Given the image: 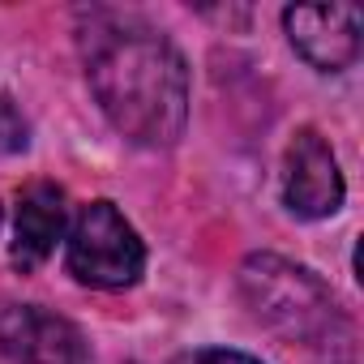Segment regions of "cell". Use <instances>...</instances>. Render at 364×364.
<instances>
[{
	"label": "cell",
	"mask_w": 364,
	"mask_h": 364,
	"mask_svg": "<svg viewBox=\"0 0 364 364\" xmlns=\"http://www.w3.org/2000/svg\"><path fill=\"white\" fill-rule=\"evenodd\" d=\"M69 223V206H65V189L52 180H35L18 193V219H14V266L18 270H35L52 257L56 240L65 236Z\"/></svg>",
	"instance_id": "obj_7"
},
{
	"label": "cell",
	"mask_w": 364,
	"mask_h": 364,
	"mask_svg": "<svg viewBox=\"0 0 364 364\" xmlns=\"http://www.w3.org/2000/svg\"><path fill=\"white\" fill-rule=\"evenodd\" d=\"M240 291L249 309L266 326H274L287 343L321 351L330 355V364H351L355 351L351 321L338 313L334 296L313 270L291 266L274 253H257L240 266Z\"/></svg>",
	"instance_id": "obj_2"
},
{
	"label": "cell",
	"mask_w": 364,
	"mask_h": 364,
	"mask_svg": "<svg viewBox=\"0 0 364 364\" xmlns=\"http://www.w3.org/2000/svg\"><path fill=\"white\" fill-rule=\"evenodd\" d=\"M0 215H5V210H0Z\"/></svg>",
	"instance_id": "obj_10"
},
{
	"label": "cell",
	"mask_w": 364,
	"mask_h": 364,
	"mask_svg": "<svg viewBox=\"0 0 364 364\" xmlns=\"http://www.w3.org/2000/svg\"><path fill=\"white\" fill-rule=\"evenodd\" d=\"M69 270L90 287H133L146 270V245L137 240L133 223L112 202H90L77 210L69 228Z\"/></svg>",
	"instance_id": "obj_3"
},
{
	"label": "cell",
	"mask_w": 364,
	"mask_h": 364,
	"mask_svg": "<svg viewBox=\"0 0 364 364\" xmlns=\"http://www.w3.org/2000/svg\"><path fill=\"white\" fill-rule=\"evenodd\" d=\"M26 146V120L9 99H0V150H22Z\"/></svg>",
	"instance_id": "obj_8"
},
{
	"label": "cell",
	"mask_w": 364,
	"mask_h": 364,
	"mask_svg": "<svg viewBox=\"0 0 364 364\" xmlns=\"http://www.w3.org/2000/svg\"><path fill=\"white\" fill-rule=\"evenodd\" d=\"M82 60L103 116L137 146H171L189 116V69L171 39L133 14H90Z\"/></svg>",
	"instance_id": "obj_1"
},
{
	"label": "cell",
	"mask_w": 364,
	"mask_h": 364,
	"mask_svg": "<svg viewBox=\"0 0 364 364\" xmlns=\"http://www.w3.org/2000/svg\"><path fill=\"white\" fill-rule=\"evenodd\" d=\"M291 48L321 73H338L360 56L364 14L355 5H296L283 14Z\"/></svg>",
	"instance_id": "obj_4"
},
{
	"label": "cell",
	"mask_w": 364,
	"mask_h": 364,
	"mask_svg": "<svg viewBox=\"0 0 364 364\" xmlns=\"http://www.w3.org/2000/svg\"><path fill=\"white\" fill-rule=\"evenodd\" d=\"M283 198L287 210L300 219H330L343 206V171L317 129H300L287 146Z\"/></svg>",
	"instance_id": "obj_5"
},
{
	"label": "cell",
	"mask_w": 364,
	"mask_h": 364,
	"mask_svg": "<svg viewBox=\"0 0 364 364\" xmlns=\"http://www.w3.org/2000/svg\"><path fill=\"white\" fill-rule=\"evenodd\" d=\"M185 364H262V360H253V355H245V351H232V347H202V351H193Z\"/></svg>",
	"instance_id": "obj_9"
},
{
	"label": "cell",
	"mask_w": 364,
	"mask_h": 364,
	"mask_svg": "<svg viewBox=\"0 0 364 364\" xmlns=\"http://www.w3.org/2000/svg\"><path fill=\"white\" fill-rule=\"evenodd\" d=\"M0 351L14 364H86L82 334L35 304L0 309Z\"/></svg>",
	"instance_id": "obj_6"
}]
</instances>
